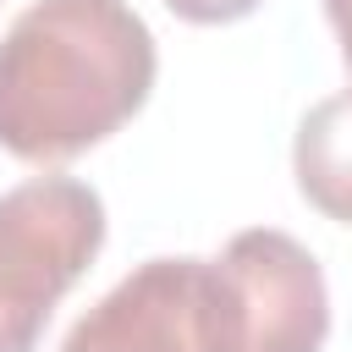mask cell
<instances>
[{
	"mask_svg": "<svg viewBox=\"0 0 352 352\" xmlns=\"http://www.w3.org/2000/svg\"><path fill=\"white\" fill-rule=\"evenodd\" d=\"M154 72V33L126 0H33L0 38V148L66 165L143 110Z\"/></svg>",
	"mask_w": 352,
	"mask_h": 352,
	"instance_id": "obj_1",
	"label": "cell"
},
{
	"mask_svg": "<svg viewBox=\"0 0 352 352\" xmlns=\"http://www.w3.org/2000/svg\"><path fill=\"white\" fill-rule=\"evenodd\" d=\"M324 270L297 236L253 226L204 258V352H324Z\"/></svg>",
	"mask_w": 352,
	"mask_h": 352,
	"instance_id": "obj_2",
	"label": "cell"
},
{
	"mask_svg": "<svg viewBox=\"0 0 352 352\" xmlns=\"http://www.w3.org/2000/svg\"><path fill=\"white\" fill-rule=\"evenodd\" d=\"M104 248V204L88 182L33 176L0 192V352H33L55 302Z\"/></svg>",
	"mask_w": 352,
	"mask_h": 352,
	"instance_id": "obj_3",
	"label": "cell"
},
{
	"mask_svg": "<svg viewBox=\"0 0 352 352\" xmlns=\"http://www.w3.org/2000/svg\"><path fill=\"white\" fill-rule=\"evenodd\" d=\"M60 352H204V258H148L121 275Z\"/></svg>",
	"mask_w": 352,
	"mask_h": 352,
	"instance_id": "obj_4",
	"label": "cell"
},
{
	"mask_svg": "<svg viewBox=\"0 0 352 352\" xmlns=\"http://www.w3.org/2000/svg\"><path fill=\"white\" fill-rule=\"evenodd\" d=\"M292 170H297L302 198H308L324 220L352 226V88L319 99V104L297 121Z\"/></svg>",
	"mask_w": 352,
	"mask_h": 352,
	"instance_id": "obj_5",
	"label": "cell"
},
{
	"mask_svg": "<svg viewBox=\"0 0 352 352\" xmlns=\"http://www.w3.org/2000/svg\"><path fill=\"white\" fill-rule=\"evenodd\" d=\"M182 22H198V28H220V22H242L253 16L264 0H165Z\"/></svg>",
	"mask_w": 352,
	"mask_h": 352,
	"instance_id": "obj_6",
	"label": "cell"
},
{
	"mask_svg": "<svg viewBox=\"0 0 352 352\" xmlns=\"http://www.w3.org/2000/svg\"><path fill=\"white\" fill-rule=\"evenodd\" d=\"M324 16H330V28H336V38H341V55H346V66H352V0H324Z\"/></svg>",
	"mask_w": 352,
	"mask_h": 352,
	"instance_id": "obj_7",
	"label": "cell"
}]
</instances>
